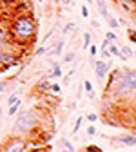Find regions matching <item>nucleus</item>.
Returning a JSON list of instances; mask_svg holds the SVG:
<instances>
[{"label":"nucleus","mask_w":136,"mask_h":152,"mask_svg":"<svg viewBox=\"0 0 136 152\" xmlns=\"http://www.w3.org/2000/svg\"><path fill=\"white\" fill-rule=\"evenodd\" d=\"M109 82L105 85V94L111 98L125 100L136 89V69H118L114 67L109 71Z\"/></svg>","instance_id":"1"},{"label":"nucleus","mask_w":136,"mask_h":152,"mask_svg":"<svg viewBox=\"0 0 136 152\" xmlns=\"http://www.w3.org/2000/svg\"><path fill=\"white\" fill-rule=\"evenodd\" d=\"M9 38L16 45H35L36 44V20L27 15H16L9 24Z\"/></svg>","instance_id":"2"},{"label":"nucleus","mask_w":136,"mask_h":152,"mask_svg":"<svg viewBox=\"0 0 136 152\" xmlns=\"http://www.w3.org/2000/svg\"><path fill=\"white\" fill-rule=\"evenodd\" d=\"M38 125V114L35 109H27V110H20L16 114V120L11 127V132L13 134H29V132H33Z\"/></svg>","instance_id":"3"},{"label":"nucleus","mask_w":136,"mask_h":152,"mask_svg":"<svg viewBox=\"0 0 136 152\" xmlns=\"http://www.w3.org/2000/svg\"><path fill=\"white\" fill-rule=\"evenodd\" d=\"M27 147V140L20 134H13L9 140H6L2 145H0V150L4 152H24Z\"/></svg>","instance_id":"4"},{"label":"nucleus","mask_w":136,"mask_h":152,"mask_svg":"<svg viewBox=\"0 0 136 152\" xmlns=\"http://www.w3.org/2000/svg\"><path fill=\"white\" fill-rule=\"evenodd\" d=\"M93 65H94V74H96V78L102 80V85H104V80L107 78V74H109V71H111V67H112V62H111V60H94Z\"/></svg>","instance_id":"5"},{"label":"nucleus","mask_w":136,"mask_h":152,"mask_svg":"<svg viewBox=\"0 0 136 152\" xmlns=\"http://www.w3.org/2000/svg\"><path fill=\"white\" fill-rule=\"evenodd\" d=\"M120 145H125V147H134L136 145V134H120L114 138Z\"/></svg>","instance_id":"6"},{"label":"nucleus","mask_w":136,"mask_h":152,"mask_svg":"<svg viewBox=\"0 0 136 152\" xmlns=\"http://www.w3.org/2000/svg\"><path fill=\"white\" fill-rule=\"evenodd\" d=\"M64 47H65V40H60V42H56V44H53V47H51V54L53 56H62L64 54Z\"/></svg>","instance_id":"7"},{"label":"nucleus","mask_w":136,"mask_h":152,"mask_svg":"<svg viewBox=\"0 0 136 152\" xmlns=\"http://www.w3.org/2000/svg\"><path fill=\"white\" fill-rule=\"evenodd\" d=\"M114 2L118 4L125 13H132V11H134V9H132V7H134V6H132V0H114Z\"/></svg>","instance_id":"8"},{"label":"nucleus","mask_w":136,"mask_h":152,"mask_svg":"<svg viewBox=\"0 0 136 152\" xmlns=\"http://www.w3.org/2000/svg\"><path fill=\"white\" fill-rule=\"evenodd\" d=\"M49 87H51V82H49V78H42L40 82L36 83V91H38V92H44V94L49 91Z\"/></svg>","instance_id":"9"},{"label":"nucleus","mask_w":136,"mask_h":152,"mask_svg":"<svg viewBox=\"0 0 136 152\" xmlns=\"http://www.w3.org/2000/svg\"><path fill=\"white\" fill-rule=\"evenodd\" d=\"M107 49H109V53H111V56H116V58H120V60H125L124 56H122V53H120V47L116 45L114 42H111L109 45H107Z\"/></svg>","instance_id":"10"},{"label":"nucleus","mask_w":136,"mask_h":152,"mask_svg":"<svg viewBox=\"0 0 136 152\" xmlns=\"http://www.w3.org/2000/svg\"><path fill=\"white\" fill-rule=\"evenodd\" d=\"M127 98H129V105H131V114H132V116L136 118V89H134V91L129 94Z\"/></svg>","instance_id":"11"},{"label":"nucleus","mask_w":136,"mask_h":152,"mask_svg":"<svg viewBox=\"0 0 136 152\" xmlns=\"http://www.w3.org/2000/svg\"><path fill=\"white\" fill-rule=\"evenodd\" d=\"M20 103H22V100H20V98H18L15 103H11V105H9V109H7V112H6L7 116H16L18 109H20Z\"/></svg>","instance_id":"12"},{"label":"nucleus","mask_w":136,"mask_h":152,"mask_svg":"<svg viewBox=\"0 0 136 152\" xmlns=\"http://www.w3.org/2000/svg\"><path fill=\"white\" fill-rule=\"evenodd\" d=\"M105 20H107V24H109V29H112V31H116V29L120 27V20H118V18H114V16L109 15Z\"/></svg>","instance_id":"13"},{"label":"nucleus","mask_w":136,"mask_h":152,"mask_svg":"<svg viewBox=\"0 0 136 152\" xmlns=\"http://www.w3.org/2000/svg\"><path fill=\"white\" fill-rule=\"evenodd\" d=\"M51 74H53V78H62V74H64V71H62V67L58 65V64H53Z\"/></svg>","instance_id":"14"},{"label":"nucleus","mask_w":136,"mask_h":152,"mask_svg":"<svg viewBox=\"0 0 136 152\" xmlns=\"http://www.w3.org/2000/svg\"><path fill=\"white\" fill-rule=\"evenodd\" d=\"M91 44H93V34H91L89 31H85V33H84V44H82V49H87Z\"/></svg>","instance_id":"15"},{"label":"nucleus","mask_w":136,"mask_h":152,"mask_svg":"<svg viewBox=\"0 0 136 152\" xmlns=\"http://www.w3.org/2000/svg\"><path fill=\"white\" fill-rule=\"evenodd\" d=\"M120 53H122V56H124L125 60L132 58V49H131L129 45H122V47H120Z\"/></svg>","instance_id":"16"},{"label":"nucleus","mask_w":136,"mask_h":152,"mask_svg":"<svg viewBox=\"0 0 136 152\" xmlns=\"http://www.w3.org/2000/svg\"><path fill=\"white\" fill-rule=\"evenodd\" d=\"M105 38H107V40H109V42H116V40H118V34H116V31H112V29H109V31L105 33Z\"/></svg>","instance_id":"17"},{"label":"nucleus","mask_w":136,"mask_h":152,"mask_svg":"<svg viewBox=\"0 0 136 152\" xmlns=\"http://www.w3.org/2000/svg\"><path fill=\"white\" fill-rule=\"evenodd\" d=\"M60 141H62V145H64V148H65V150H69V152H73V150H74V145H73L67 138H62Z\"/></svg>","instance_id":"18"},{"label":"nucleus","mask_w":136,"mask_h":152,"mask_svg":"<svg viewBox=\"0 0 136 152\" xmlns=\"http://www.w3.org/2000/svg\"><path fill=\"white\" fill-rule=\"evenodd\" d=\"M51 47H53V45H47V47H38V49H36V53H35V56H42V54H47V53L51 51Z\"/></svg>","instance_id":"19"},{"label":"nucleus","mask_w":136,"mask_h":152,"mask_svg":"<svg viewBox=\"0 0 136 152\" xmlns=\"http://www.w3.org/2000/svg\"><path fill=\"white\" fill-rule=\"evenodd\" d=\"M82 121H84V116H78V118H76V123H74V127H73V134H76V132L80 130Z\"/></svg>","instance_id":"20"},{"label":"nucleus","mask_w":136,"mask_h":152,"mask_svg":"<svg viewBox=\"0 0 136 152\" xmlns=\"http://www.w3.org/2000/svg\"><path fill=\"white\" fill-rule=\"evenodd\" d=\"M49 92H53V94H58V92H62V87L58 85V83H53L51 82V87H49Z\"/></svg>","instance_id":"21"},{"label":"nucleus","mask_w":136,"mask_h":152,"mask_svg":"<svg viewBox=\"0 0 136 152\" xmlns=\"http://www.w3.org/2000/svg\"><path fill=\"white\" fill-rule=\"evenodd\" d=\"M87 49H89V54H91V58H94V56L98 54V45H94V44H91V45H89Z\"/></svg>","instance_id":"22"},{"label":"nucleus","mask_w":136,"mask_h":152,"mask_svg":"<svg viewBox=\"0 0 136 152\" xmlns=\"http://www.w3.org/2000/svg\"><path fill=\"white\" fill-rule=\"evenodd\" d=\"M100 49H102V51H100V53H102V60H111V53H109V49H107V47H100Z\"/></svg>","instance_id":"23"},{"label":"nucleus","mask_w":136,"mask_h":152,"mask_svg":"<svg viewBox=\"0 0 136 152\" xmlns=\"http://www.w3.org/2000/svg\"><path fill=\"white\" fill-rule=\"evenodd\" d=\"M74 60V51H69L67 54H64V62L65 64H69V62H73Z\"/></svg>","instance_id":"24"},{"label":"nucleus","mask_w":136,"mask_h":152,"mask_svg":"<svg viewBox=\"0 0 136 152\" xmlns=\"http://www.w3.org/2000/svg\"><path fill=\"white\" fill-rule=\"evenodd\" d=\"M53 136H54V132H53V130H51V132H44V134H42V141L47 143V141H51Z\"/></svg>","instance_id":"25"},{"label":"nucleus","mask_w":136,"mask_h":152,"mask_svg":"<svg viewBox=\"0 0 136 152\" xmlns=\"http://www.w3.org/2000/svg\"><path fill=\"white\" fill-rule=\"evenodd\" d=\"M127 34H129V40L132 44H136V31L134 29H127Z\"/></svg>","instance_id":"26"},{"label":"nucleus","mask_w":136,"mask_h":152,"mask_svg":"<svg viewBox=\"0 0 136 152\" xmlns=\"http://www.w3.org/2000/svg\"><path fill=\"white\" fill-rule=\"evenodd\" d=\"M84 89H85L87 92L94 91V89H93V82H91V80H84Z\"/></svg>","instance_id":"27"},{"label":"nucleus","mask_w":136,"mask_h":152,"mask_svg":"<svg viewBox=\"0 0 136 152\" xmlns=\"http://www.w3.org/2000/svg\"><path fill=\"white\" fill-rule=\"evenodd\" d=\"M87 121H91V123L98 121V114H94V112H89V114H87Z\"/></svg>","instance_id":"28"},{"label":"nucleus","mask_w":136,"mask_h":152,"mask_svg":"<svg viewBox=\"0 0 136 152\" xmlns=\"http://www.w3.org/2000/svg\"><path fill=\"white\" fill-rule=\"evenodd\" d=\"M74 74V69H71L67 74H65V78H64V85H69V80H71V76Z\"/></svg>","instance_id":"29"},{"label":"nucleus","mask_w":136,"mask_h":152,"mask_svg":"<svg viewBox=\"0 0 136 152\" xmlns=\"http://www.w3.org/2000/svg\"><path fill=\"white\" fill-rule=\"evenodd\" d=\"M73 29H74V22H69V24H67V26L64 27V34H67V33H71Z\"/></svg>","instance_id":"30"},{"label":"nucleus","mask_w":136,"mask_h":152,"mask_svg":"<svg viewBox=\"0 0 136 152\" xmlns=\"http://www.w3.org/2000/svg\"><path fill=\"white\" fill-rule=\"evenodd\" d=\"M87 134L89 136H94L96 134V127L94 125H87Z\"/></svg>","instance_id":"31"},{"label":"nucleus","mask_w":136,"mask_h":152,"mask_svg":"<svg viewBox=\"0 0 136 152\" xmlns=\"http://www.w3.org/2000/svg\"><path fill=\"white\" fill-rule=\"evenodd\" d=\"M16 100H18V96H16V92H13V94H11V96L7 98V105H11V103H15Z\"/></svg>","instance_id":"32"},{"label":"nucleus","mask_w":136,"mask_h":152,"mask_svg":"<svg viewBox=\"0 0 136 152\" xmlns=\"http://www.w3.org/2000/svg\"><path fill=\"white\" fill-rule=\"evenodd\" d=\"M80 9H82V11H80L82 16H84V18H89V9H87V6H82Z\"/></svg>","instance_id":"33"},{"label":"nucleus","mask_w":136,"mask_h":152,"mask_svg":"<svg viewBox=\"0 0 136 152\" xmlns=\"http://www.w3.org/2000/svg\"><path fill=\"white\" fill-rule=\"evenodd\" d=\"M96 6H98V9H104L105 7V0H94Z\"/></svg>","instance_id":"34"},{"label":"nucleus","mask_w":136,"mask_h":152,"mask_svg":"<svg viewBox=\"0 0 136 152\" xmlns=\"http://www.w3.org/2000/svg\"><path fill=\"white\" fill-rule=\"evenodd\" d=\"M53 34H54V29H49V31H47V34L44 36V42H46V40H49V38H51Z\"/></svg>","instance_id":"35"},{"label":"nucleus","mask_w":136,"mask_h":152,"mask_svg":"<svg viewBox=\"0 0 136 152\" xmlns=\"http://www.w3.org/2000/svg\"><path fill=\"white\" fill-rule=\"evenodd\" d=\"M6 85H7V82H0V94L6 92Z\"/></svg>","instance_id":"36"},{"label":"nucleus","mask_w":136,"mask_h":152,"mask_svg":"<svg viewBox=\"0 0 136 152\" xmlns=\"http://www.w3.org/2000/svg\"><path fill=\"white\" fill-rule=\"evenodd\" d=\"M18 4H29L33 7V0H18Z\"/></svg>","instance_id":"37"},{"label":"nucleus","mask_w":136,"mask_h":152,"mask_svg":"<svg viewBox=\"0 0 136 152\" xmlns=\"http://www.w3.org/2000/svg\"><path fill=\"white\" fill-rule=\"evenodd\" d=\"M91 26H93V29H100V24L96 20H91Z\"/></svg>","instance_id":"38"},{"label":"nucleus","mask_w":136,"mask_h":152,"mask_svg":"<svg viewBox=\"0 0 136 152\" xmlns=\"http://www.w3.org/2000/svg\"><path fill=\"white\" fill-rule=\"evenodd\" d=\"M87 96H89V100H94L96 94H94V91H91V92H87Z\"/></svg>","instance_id":"39"},{"label":"nucleus","mask_w":136,"mask_h":152,"mask_svg":"<svg viewBox=\"0 0 136 152\" xmlns=\"http://www.w3.org/2000/svg\"><path fill=\"white\" fill-rule=\"evenodd\" d=\"M2 2H4L6 6H9V4H15V2H18V0H2Z\"/></svg>","instance_id":"40"},{"label":"nucleus","mask_w":136,"mask_h":152,"mask_svg":"<svg viewBox=\"0 0 136 152\" xmlns=\"http://www.w3.org/2000/svg\"><path fill=\"white\" fill-rule=\"evenodd\" d=\"M85 150H102V148H100V147H94V145H91V147H87Z\"/></svg>","instance_id":"41"},{"label":"nucleus","mask_w":136,"mask_h":152,"mask_svg":"<svg viewBox=\"0 0 136 152\" xmlns=\"http://www.w3.org/2000/svg\"><path fill=\"white\" fill-rule=\"evenodd\" d=\"M4 53H6V49L0 47V62H2V58H4Z\"/></svg>","instance_id":"42"},{"label":"nucleus","mask_w":136,"mask_h":152,"mask_svg":"<svg viewBox=\"0 0 136 152\" xmlns=\"http://www.w3.org/2000/svg\"><path fill=\"white\" fill-rule=\"evenodd\" d=\"M109 44H111V42H109V40H107V38H105V40H104V42H102V45H100V47H107V45H109Z\"/></svg>","instance_id":"43"},{"label":"nucleus","mask_w":136,"mask_h":152,"mask_svg":"<svg viewBox=\"0 0 136 152\" xmlns=\"http://www.w3.org/2000/svg\"><path fill=\"white\" fill-rule=\"evenodd\" d=\"M60 2H62L64 6H69V4H71V0H60Z\"/></svg>","instance_id":"44"},{"label":"nucleus","mask_w":136,"mask_h":152,"mask_svg":"<svg viewBox=\"0 0 136 152\" xmlns=\"http://www.w3.org/2000/svg\"><path fill=\"white\" fill-rule=\"evenodd\" d=\"M4 6H6V4L2 2V0H0V13H2V11H4Z\"/></svg>","instance_id":"45"},{"label":"nucleus","mask_w":136,"mask_h":152,"mask_svg":"<svg viewBox=\"0 0 136 152\" xmlns=\"http://www.w3.org/2000/svg\"><path fill=\"white\" fill-rule=\"evenodd\" d=\"M132 6H134V11H136V0H132Z\"/></svg>","instance_id":"46"},{"label":"nucleus","mask_w":136,"mask_h":152,"mask_svg":"<svg viewBox=\"0 0 136 152\" xmlns=\"http://www.w3.org/2000/svg\"><path fill=\"white\" fill-rule=\"evenodd\" d=\"M0 74H2V64H0Z\"/></svg>","instance_id":"47"},{"label":"nucleus","mask_w":136,"mask_h":152,"mask_svg":"<svg viewBox=\"0 0 136 152\" xmlns=\"http://www.w3.org/2000/svg\"><path fill=\"white\" fill-rule=\"evenodd\" d=\"M87 2H89V4H93V2H94V0H87Z\"/></svg>","instance_id":"48"},{"label":"nucleus","mask_w":136,"mask_h":152,"mask_svg":"<svg viewBox=\"0 0 136 152\" xmlns=\"http://www.w3.org/2000/svg\"><path fill=\"white\" fill-rule=\"evenodd\" d=\"M0 116H2V107H0Z\"/></svg>","instance_id":"49"},{"label":"nucleus","mask_w":136,"mask_h":152,"mask_svg":"<svg viewBox=\"0 0 136 152\" xmlns=\"http://www.w3.org/2000/svg\"><path fill=\"white\" fill-rule=\"evenodd\" d=\"M132 56H136V51H132Z\"/></svg>","instance_id":"50"},{"label":"nucleus","mask_w":136,"mask_h":152,"mask_svg":"<svg viewBox=\"0 0 136 152\" xmlns=\"http://www.w3.org/2000/svg\"><path fill=\"white\" fill-rule=\"evenodd\" d=\"M36 2H44V0H36Z\"/></svg>","instance_id":"51"}]
</instances>
